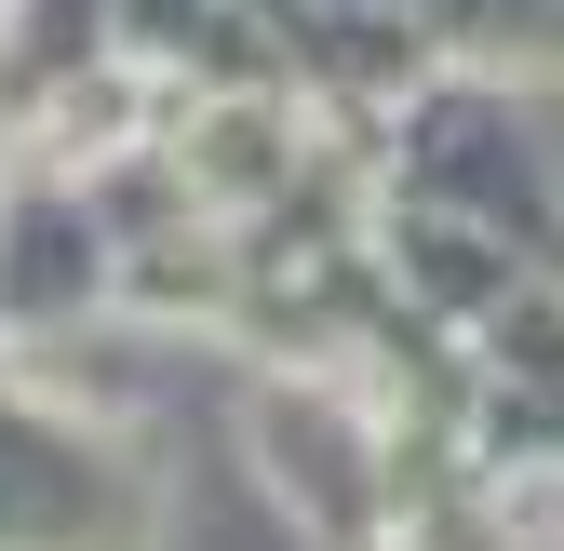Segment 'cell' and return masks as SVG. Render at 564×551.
<instances>
[{"mask_svg":"<svg viewBox=\"0 0 564 551\" xmlns=\"http://www.w3.org/2000/svg\"><path fill=\"white\" fill-rule=\"evenodd\" d=\"M364 551H444V538H416V525H377V538H364Z\"/></svg>","mask_w":564,"mask_h":551,"instance_id":"obj_1","label":"cell"}]
</instances>
